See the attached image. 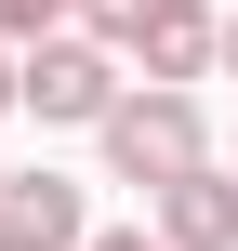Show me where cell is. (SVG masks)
Segmentation results:
<instances>
[{"instance_id":"obj_1","label":"cell","mask_w":238,"mask_h":251,"mask_svg":"<svg viewBox=\"0 0 238 251\" xmlns=\"http://www.w3.org/2000/svg\"><path fill=\"white\" fill-rule=\"evenodd\" d=\"M93 146H106V172H119V185H146V199H159V185H185V172L212 159V119H199V93H185V79H146V93H119V119H106Z\"/></svg>"},{"instance_id":"obj_2","label":"cell","mask_w":238,"mask_h":251,"mask_svg":"<svg viewBox=\"0 0 238 251\" xmlns=\"http://www.w3.org/2000/svg\"><path fill=\"white\" fill-rule=\"evenodd\" d=\"M119 66H132V53H106L93 26H79V40H66V26H53V40H26V119H40V132H106V119H119V93H132Z\"/></svg>"},{"instance_id":"obj_3","label":"cell","mask_w":238,"mask_h":251,"mask_svg":"<svg viewBox=\"0 0 238 251\" xmlns=\"http://www.w3.org/2000/svg\"><path fill=\"white\" fill-rule=\"evenodd\" d=\"M79 26H93L106 53H132L146 79H199V66H225L212 0H79Z\"/></svg>"},{"instance_id":"obj_4","label":"cell","mask_w":238,"mask_h":251,"mask_svg":"<svg viewBox=\"0 0 238 251\" xmlns=\"http://www.w3.org/2000/svg\"><path fill=\"white\" fill-rule=\"evenodd\" d=\"M0 238L79 251V238H93V185H66V172H0Z\"/></svg>"},{"instance_id":"obj_5","label":"cell","mask_w":238,"mask_h":251,"mask_svg":"<svg viewBox=\"0 0 238 251\" xmlns=\"http://www.w3.org/2000/svg\"><path fill=\"white\" fill-rule=\"evenodd\" d=\"M146 212H159V238H172V251H238V159H199V172L159 185Z\"/></svg>"},{"instance_id":"obj_6","label":"cell","mask_w":238,"mask_h":251,"mask_svg":"<svg viewBox=\"0 0 238 251\" xmlns=\"http://www.w3.org/2000/svg\"><path fill=\"white\" fill-rule=\"evenodd\" d=\"M66 13H79V0H0V40H53Z\"/></svg>"},{"instance_id":"obj_7","label":"cell","mask_w":238,"mask_h":251,"mask_svg":"<svg viewBox=\"0 0 238 251\" xmlns=\"http://www.w3.org/2000/svg\"><path fill=\"white\" fill-rule=\"evenodd\" d=\"M26 106V40H0V119Z\"/></svg>"},{"instance_id":"obj_8","label":"cell","mask_w":238,"mask_h":251,"mask_svg":"<svg viewBox=\"0 0 238 251\" xmlns=\"http://www.w3.org/2000/svg\"><path fill=\"white\" fill-rule=\"evenodd\" d=\"M79 251H172V238H146V225H93Z\"/></svg>"},{"instance_id":"obj_9","label":"cell","mask_w":238,"mask_h":251,"mask_svg":"<svg viewBox=\"0 0 238 251\" xmlns=\"http://www.w3.org/2000/svg\"><path fill=\"white\" fill-rule=\"evenodd\" d=\"M225 79H238V13H225Z\"/></svg>"},{"instance_id":"obj_10","label":"cell","mask_w":238,"mask_h":251,"mask_svg":"<svg viewBox=\"0 0 238 251\" xmlns=\"http://www.w3.org/2000/svg\"><path fill=\"white\" fill-rule=\"evenodd\" d=\"M0 251H26V238H0Z\"/></svg>"}]
</instances>
